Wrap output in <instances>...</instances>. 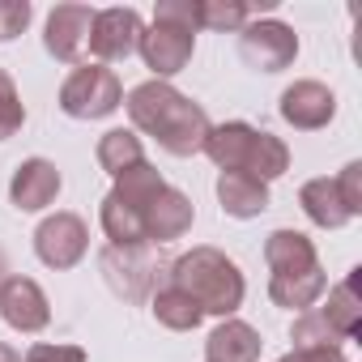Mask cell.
Here are the masks:
<instances>
[{
    "label": "cell",
    "instance_id": "obj_1",
    "mask_svg": "<svg viewBox=\"0 0 362 362\" xmlns=\"http://www.w3.org/2000/svg\"><path fill=\"white\" fill-rule=\"evenodd\" d=\"M128 107V119L136 132L153 136L166 153L175 158H192L205 149V136L214 128V119L205 115L201 103H192L188 94H179L170 81H141L136 90H128L124 98Z\"/></svg>",
    "mask_w": 362,
    "mask_h": 362
},
{
    "label": "cell",
    "instance_id": "obj_2",
    "mask_svg": "<svg viewBox=\"0 0 362 362\" xmlns=\"http://www.w3.org/2000/svg\"><path fill=\"white\" fill-rule=\"evenodd\" d=\"M166 281L175 290H184L205 315H218V320H230L243 307V294H247V281H243L239 264L218 247H192L179 260H170Z\"/></svg>",
    "mask_w": 362,
    "mask_h": 362
},
{
    "label": "cell",
    "instance_id": "obj_3",
    "mask_svg": "<svg viewBox=\"0 0 362 362\" xmlns=\"http://www.w3.org/2000/svg\"><path fill=\"white\" fill-rule=\"evenodd\" d=\"M218 170H239V175H252L260 184H273L290 170V149L281 136L273 132H260L243 119H230V124H214L209 136H205V149H201Z\"/></svg>",
    "mask_w": 362,
    "mask_h": 362
},
{
    "label": "cell",
    "instance_id": "obj_4",
    "mask_svg": "<svg viewBox=\"0 0 362 362\" xmlns=\"http://www.w3.org/2000/svg\"><path fill=\"white\" fill-rule=\"evenodd\" d=\"M124 107V86L103 64H77L60 86V111L69 119H107Z\"/></svg>",
    "mask_w": 362,
    "mask_h": 362
},
{
    "label": "cell",
    "instance_id": "obj_5",
    "mask_svg": "<svg viewBox=\"0 0 362 362\" xmlns=\"http://www.w3.org/2000/svg\"><path fill=\"white\" fill-rule=\"evenodd\" d=\"M98 269H103L107 286L119 298H128V303L153 298L158 281L166 277V264H162V256H158L153 243H141V247H103Z\"/></svg>",
    "mask_w": 362,
    "mask_h": 362
},
{
    "label": "cell",
    "instance_id": "obj_6",
    "mask_svg": "<svg viewBox=\"0 0 362 362\" xmlns=\"http://www.w3.org/2000/svg\"><path fill=\"white\" fill-rule=\"evenodd\" d=\"M239 56L247 69L256 73H281L294 64L298 56V35L294 26L277 22V18H264V22H247L239 30Z\"/></svg>",
    "mask_w": 362,
    "mask_h": 362
},
{
    "label": "cell",
    "instance_id": "obj_7",
    "mask_svg": "<svg viewBox=\"0 0 362 362\" xmlns=\"http://www.w3.org/2000/svg\"><path fill=\"white\" fill-rule=\"evenodd\" d=\"M86 252H90V230H86V222L77 214H52V218L39 222V230H35V256L47 269H56V273L77 269L86 260Z\"/></svg>",
    "mask_w": 362,
    "mask_h": 362
},
{
    "label": "cell",
    "instance_id": "obj_8",
    "mask_svg": "<svg viewBox=\"0 0 362 362\" xmlns=\"http://www.w3.org/2000/svg\"><path fill=\"white\" fill-rule=\"evenodd\" d=\"M141 35H145V22L136 9H98L94 13V30H90V56L107 69V64H119L128 56H136L141 47Z\"/></svg>",
    "mask_w": 362,
    "mask_h": 362
},
{
    "label": "cell",
    "instance_id": "obj_9",
    "mask_svg": "<svg viewBox=\"0 0 362 362\" xmlns=\"http://www.w3.org/2000/svg\"><path fill=\"white\" fill-rule=\"evenodd\" d=\"M0 320L13 332H43L52 324V303L35 277H5L0 281Z\"/></svg>",
    "mask_w": 362,
    "mask_h": 362
},
{
    "label": "cell",
    "instance_id": "obj_10",
    "mask_svg": "<svg viewBox=\"0 0 362 362\" xmlns=\"http://www.w3.org/2000/svg\"><path fill=\"white\" fill-rule=\"evenodd\" d=\"M94 13L90 5H56L47 13V30H43V47L47 56H56L60 64H77L86 43H90V30H94Z\"/></svg>",
    "mask_w": 362,
    "mask_h": 362
},
{
    "label": "cell",
    "instance_id": "obj_11",
    "mask_svg": "<svg viewBox=\"0 0 362 362\" xmlns=\"http://www.w3.org/2000/svg\"><path fill=\"white\" fill-rule=\"evenodd\" d=\"M141 60L145 69H153V81H166L175 73H184L192 64V52H197V35L188 30H175V26H162L153 22L145 35H141Z\"/></svg>",
    "mask_w": 362,
    "mask_h": 362
},
{
    "label": "cell",
    "instance_id": "obj_12",
    "mask_svg": "<svg viewBox=\"0 0 362 362\" xmlns=\"http://www.w3.org/2000/svg\"><path fill=\"white\" fill-rule=\"evenodd\" d=\"M281 119L298 132H315V128H328L332 115H337V94L324 86V81H294L281 90V103H277Z\"/></svg>",
    "mask_w": 362,
    "mask_h": 362
},
{
    "label": "cell",
    "instance_id": "obj_13",
    "mask_svg": "<svg viewBox=\"0 0 362 362\" xmlns=\"http://www.w3.org/2000/svg\"><path fill=\"white\" fill-rule=\"evenodd\" d=\"M60 170H56V162H47V158H26L18 170H13V179H9V201H13V209L18 214H43L56 197H60Z\"/></svg>",
    "mask_w": 362,
    "mask_h": 362
},
{
    "label": "cell",
    "instance_id": "obj_14",
    "mask_svg": "<svg viewBox=\"0 0 362 362\" xmlns=\"http://www.w3.org/2000/svg\"><path fill=\"white\" fill-rule=\"evenodd\" d=\"M192 218H197V209H192V201L179 192V188H162L153 201H149V209H145V239L158 247V243H170V239H179V235H188L192 230Z\"/></svg>",
    "mask_w": 362,
    "mask_h": 362
},
{
    "label": "cell",
    "instance_id": "obj_15",
    "mask_svg": "<svg viewBox=\"0 0 362 362\" xmlns=\"http://www.w3.org/2000/svg\"><path fill=\"white\" fill-rule=\"evenodd\" d=\"M264 260H269L273 277H298V273H315L320 269L315 243L303 230H273L264 239Z\"/></svg>",
    "mask_w": 362,
    "mask_h": 362
},
{
    "label": "cell",
    "instance_id": "obj_16",
    "mask_svg": "<svg viewBox=\"0 0 362 362\" xmlns=\"http://www.w3.org/2000/svg\"><path fill=\"white\" fill-rule=\"evenodd\" d=\"M260 332L247 320H222L205 341V362H260Z\"/></svg>",
    "mask_w": 362,
    "mask_h": 362
},
{
    "label": "cell",
    "instance_id": "obj_17",
    "mask_svg": "<svg viewBox=\"0 0 362 362\" xmlns=\"http://www.w3.org/2000/svg\"><path fill=\"white\" fill-rule=\"evenodd\" d=\"M218 205L226 218H260L269 209V184H260V179L252 175H239V170H222L218 175Z\"/></svg>",
    "mask_w": 362,
    "mask_h": 362
},
{
    "label": "cell",
    "instance_id": "obj_18",
    "mask_svg": "<svg viewBox=\"0 0 362 362\" xmlns=\"http://www.w3.org/2000/svg\"><path fill=\"white\" fill-rule=\"evenodd\" d=\"M298 205H303L307 222H311V226H320V230H341V226H349V222H354V218L345 214V205H341L337 188H332V179H307L303 192H298Z\"/></svg>",
    "mask_w": 362,
    "mask_h": 362
},
{
    "label": "cell",
    "instance_id": "obj_19",
    "mask_svg": "<svg viewBox=\"0 0 362 362\" xmlns=\"http://www.w3.org/2000/svg\"><path fill=\"white\" fill-rule=\"evenodd\" d=\"M149 311H153V320H158L162 328H170V332H197V328H201V320H205V311H201L184 290H175L170 281L153 290Z\"/></svg>",
    "mask_w": 362,
    "mask_h": 362
},
{
    "label": "cell",
    "instance_id": "obj_20",
    "mask_svg": "<svg viewBox=\"0 0 362 362\" xmlns=\"http://www.w3.org/2000/svg\"><path fill=\"white\" fill-rule=\"evenodd\" d=\"M94 158H98V166H103L111 179H119L124 170H132L136 162H145V149H141V136H136L132 128H111V132L98 136Z\"/></svg>",
    "mask_w": 362,
    "mask_h": 362
},
{
    "label": "cell",
    "instance_id": "obj_21",
    "mask_svg": "<svg viewBox=\"0 0 362 362\" xmlns=\"http://www.w3.org/2000/svg\"><path fill=\"white\" fill-rule=\"evenodd\" d=\"M290 341H294V349L298 354H307V349H341V332H337V324L324 315V307H307V311H298V320H294V328H290Z\"/></svg>",
    "mask_w": 362,
    "mask_h": 362
},
{
    "label": "cell",
    "instance_id": "obj_22",
    "mask_svg": "<svg viewBox=\"0 0 362 362\" xmlns=\"http://www.w3.org/2000/svg\"><path fill=\"white\" fill-rule=\"evenodd\" d=\"M324 315L337 324V332H341L345 341H354V337H358V328H362V303H358V294H354V277H345L341 286H332V290H328Z\"/></svg>",
    "mask_w": 362,
    "mask_h": 362
},
{
    "label": "cell",
    "instance_id": "obj_23",
    "mask_svg": "<svg viewBox=\"0 0 362 362\" xmlns=\"http://www.w3.org/2000/svg\"><path fill=\"white\" fill-rule=\"evenodd\" d=\"M252 22V9L243 0H201V30H218V35H235Z\"/></svg>",
    "mask_w": 362,
    "mask_h": 362
},
{
    "label": "cell",
    "instance_id": "obj_24",
    "mask_svg": "<svg viewBox=\"0 0 362 362\" xmlns=\"http://www.w3.org/2000/svg\"><path fill=\"white\" fill-rule=\"evenodd\" d=\"M22 124H26V107H22V94H18L13 77H9L5 69H0V141L18 136V132H22Z\"/></svg>",
    "mask_w": 362,
    "mask_h": 362
},
{
    "label": "cell",
    "instance_id": "obj_25",
    "mask_svg": "<svg viewBox=\"0 0 362 362\" xmlns=\"http://www.w3.org/2000/svg\"><path fill=\"white\" fill-rule=\"evenodd\" d=\"M153 22H162V26H175V30H188V35H197V30H201V0H158V9H153Z\"/></svg>",
    "mask_w": 362,
    "mask_h": 362
},
{
    "label": "cell",
    "instance_id": "obj_26",
    "mask_svg": "<svg viewBox=\"0 0 362 362\" xmlns=\"http://www.w3.org/2000/svg\"><path fill=\"white\" fill-rule=\"evenodd\" d=\"M332 188H337V197H341L345 214H349V218H358V214H362V162H349V166L332 179Z\"/></svg>",
    "mask_w": 362,
    "mask_h": 362
},
{
    "label": "cell",
    "instance_id": "obj_27",
    "mask_svg": "<svg viewBox=\"0 0 362 362\" xmlns=\"http://www.w3.org/2000/svg\"><path fill=\"white\" fill-rule=\"evenodd\" d=\"M26 362H86V349L73 341H35L26 349Z\"/></svg>",
    "mask_w": 362,
    "mask_h": 362
},
{
    "label": "cell",
    "instance_id": "obj_28",
    "mask_svg": "<svg viewBox=\"0 0 362 362\" xmlns=\"http://www.w3.org/2000/svg\"><path fill=\"white\" fill-rule=\"evenodd\" d=\"M30 26V5L26 0H0V43L18 39Z\"/></svg>",
    "mask_w": 362,
    "mask_h": 362
},
{
    "label": "cell",
    "instance_id": "obj_29",
    "mask_svg": "<svg viewBox=\"0 0 362 362\" xmlns=\"http://www.w3.org/2000/svg\"><path fill=\"white\" fill-rule=\"evenodd\" d=\"M294 354H298V349H294ZM303 362H349V358H345L341 349H307Z\"/></svg>",
    "mask_w": 362,
    "mask_h": 362
},
{
    "label": "cell",
    "instance_id": "obj_30",
    "mask_svg": "<svg viewBox=\"0 0 362 362\" xmlns=\"http://www.w3.org/2000/svg\"><path fill=\"white\" fill-rule=\"evenodd\" d=\"M0 362H26V358H22L13 345H5V341H0Z\"/></svg>",
    "mask_w": 362,
    "mask_h": 362
},
{
    "label": "cell",
    "instance_id": "obj_31",
    "mask_svg": "<svg viewBox=\"0 0 362 362\" xmlns=\"http://www.w3.org/2000/svg\"><path fill=\"white\" fill-rule=\"evenodd\" d=\"M277 362H303V354H294V349H290V354H281Z\"/></svg>",
    "mask_w": 362,
    "mask_h": 362
},
{
    "label": "cell",
    "instance_id": "obj_32",
    "mask_svg": "<svg viewBox=\"0 0 362 362\" xmlns=\"http://www.w3.org/2000/svg\"><path fill=\"white\" fill-rule=\"evenodd\" d=\"M0 273H5V256H0ZM0 281H5V277H0Z\"/></svg>",
    "mask_w": 362,
    "mask_h": 362
}]
</instances>
